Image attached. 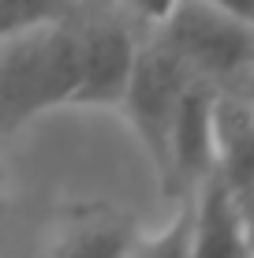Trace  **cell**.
<instances>
[{
  "instance_id": "obj_1",
  "label": "cell",
  "mask_w": 254,
  "mask_h": 258,
  "mask_svg": "<svg viewBox=\"0 0 254 258\" xmlns=\"http://www.w3.org/2000/svg\"><path fill=\"white\" fill-rule=\"evenodd\" d=\"M78 83L71 23H52L0 45V142L45 112L71 109Z\"/></svg>"
},
{
  "instance_id": "obj_2",
  "label": "cell",
  "mask_w": 254,
  "mask_h": 258,
  "mask_svg": "<svg viewBox=\"0 0 254 258\" xmlns=\"http://www.w3.org/2000/svg\"><path fill=\"white\" fill-rule=\"evenodd\" d=\"M153 41L176 56L195 83L221 90L254 71V26L232 19L198 0H180L172 15L157 26Z\"/></svg>"
},
{
  "instance_id": "obj_3",
  "label": "cell",
  "mask_w": 254,
  "mask_h": 258,
  "mask_svg": "<svg viewBox=\"0 0 254 258\" xmlns=\"http://www.w3.org/2000/svg\"><path fill=\"white\" fill-rule=\"evenodd\" d=\"M195 79L187 75L172 52H164L157 41H142L138 49V64L131 71L127 94L120 101V112L127 116L131 131H135L138 146L146 150L157 180H164V165H168V135L176 109Z\"/></svg>"
},
{
  "instance_id": "obj_4",
  "label": "cell",
  "mask_w": 254,
  "mask_h": 258,
  "mask_svg": "<svg viewBox=\"0 0 254 258\" xmlns=\"http://www.w3.org/2000/svg\"><path fill=\"white\" fill-rule=\"evenodd\" d=\"M67 23L75 34V64H78L71 109H120L142 41L135 38L127 19L112 12H98Z\"/></svg>"
},
{
  "instance_id": "obj_5",
  "label": "cell",
  "mask_w": 254,
  "mask_h": 258,
  "mask_svg": "<svg viewBox=\"0 0 254 258\" xmlns=\"http://www.w3.org/2000/svg\"><path fill=\"white\" fill-rule=\"evenodd\" d=\"M213 97L217 90L206 83H191L183 94L168 135V165L161 187L191 199L217 176V142H213Z\"/></svg>"
},
{
  "instance_id": "obj_6",
  "label": "cell",
  "mask_w": 254,
  "mask_h": 258,
  "mask_svg": "<svg viewBox=\"0 0 254 258\" xmlns=\"http://www.w3.org/2000/svg\"><path fill=\"white\" fill-rule=\"evenodd\" d=\"M191 258H254V210L217 176L191 195Z\"/></svg>"
},
{
  "instance_id": "obj_7",
  "label": "cell",
  "mask_w": 254,
  "mask_h": 258,
  "mask_svg": "<svg viewBox=\"0 0 254 258\" xmlns=\"http://www.w3.org/2000/svg\"><path fill=\"white\" fill-rule=\"evenodd\" d=\"M213 142H217V180L228 183L239 199L254 195V116L239 94L217 90L213 97Z\"/></svg>"
},
{
  "instance_id": "obj_8",
  "label": "cell",
  "mask_w": 254,
  "mask_h": 258,
  "mask_svg": "<svg viewBox=\"0 0 254 258\" xmlns=\"http://www.w3.org/2000/svg\"><path fill=\"white\" fill-rule=\"evenodd\" d=\"M138 228L112 210H86L56 236L45 258H131Z\"/></svg>"
},
{
  "instance_id": "obj_9",
  "label": "cell",
  "mask_w": 254,
  "mask_h": 258,
  "mask_svg": "<svg viewBox=\"0 0 254 258\" xmlns=\"http://www.w3.org/2000/svg\"><path fill=\"white\" fill-rule=\"evenodd\" d=\"M67 12H71V0H0V45L19 34L64 23Z\"/></svg>"
},
{
  "instance_id": "obj_10",
  "label": "cell",
  "mask_w": 254,
  "mask_h": 258,
  "mask_svg": "<svg viewBox=\"0 0 254 258\" xmlns=\"http://www.w3.org/2000/svg\"><path fill=\"white\" fill-rule=\"evenodd\" d=\"M131 258H191V199H183L172 221L157 232H138Z\"/></svg>"
},
{
  "instance_id": "obj_11",
  "label": "cell",
  "mask_w": 254,
  "mask_h": 258,
  "mask_svg": "<svg viewBox=\"0 0 254 258\" xmlns=\"http://www.w3.org/2000/svg\"><path fill=\"white\" fill-rule=\"evenodd\" d=\"M116 4L124 8L127 15H135V19L150 23L153 30H157V26H161V23L172 15V8H176L180 0H116Z\"/></svg>"
},
{
  "instance_id": "obj_12",
  "label": "cell",
  "mask_w": 254,
  "mask_h": 258,
  "mask_svg": "<svg viewBox=\"0 0 254 258\" xmlns=\"http://www.w3.org/2000/svg\"><path fill=\"white\" fill-rule=\"evenodd\" d=\"M198 4H209V8H217V12L232 15V19L254 26V0H198Z\"/></svg>"
},
{
  "instance_id": "obj_13",
  "label": "cell",
  "mask_w": 254,
  "mask_h": 258,
  "mask_svg": "<svg viewBox=\"0 0 254 258\" xmlns=\"http://www.w3.org/2000/svg\"><path fill=\"white\" fill-rule=\"evenodd\" d=\"M232 94H239V101L250 109V116H254V71H247V75L239 79V86H232Z\"/></svg>"
},
{
  "instance_id": "obj_14",
  "label": "cell",
  "mask_w": 254,
  "mask_h": 258,
  "mask_svg": "<svg viewBox=\"0 0 254 258\" xmlns=\"http://www.w3.org/2000/svg\"><path fill=\"white\" fill-rule=\"evenodd\" d=\"M0 202H4V168H0Z\"/></svg>"
},
{
  "instance_id": "obj_15",
  "label": "cell",
  "mask_w": 254,
  "mask_h": 258,
  "mask_svg": "<svg viewBox=\"0 0 254 258\" xmlns=\"http://www.w3.org/2000/svg\"><path fill=\"white\" fill-rule=\"evenodd\" d=\"M0 258H19V254H12V251H4V247H0Z\"/></svg>"
},
{
  "instance_id": "obj_16",
  "label": "cell",
  "mask_w": 254,
  "mask_h": 258,
  "mask_svg": "<svg viewBox=\"0 0 254 258\" xmlns=\"http://www.w3.org/2000/svg\"><path fill=\"white\" fill-rule=\"evenodd\" d=\"M247 202H250V210H254V195H250V199H247Z\"/></svg>"
}]
</instances>
